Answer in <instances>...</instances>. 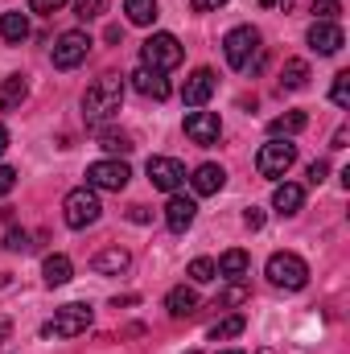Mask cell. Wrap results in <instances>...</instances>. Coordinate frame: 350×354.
Returning a JSON list of instances; mask_svg holds the SVG:
<instances>
[{
  "label": "cell",
  "instance_id": "obj_1",
  "mask_svg": "<svg viewBox=\"0 0 350 354\" xmlns=\"http://www.w3.org/2000/svg\"><path fill=\"white\" fill-rule=\"evenodd\" d=\"M120 103H124V79L120 75H103L83 95V115L87 120H107V115L120 111Z\"/></svg>",
  "mask_w": 350,
  "mask_h": 354
},
{
  "label": "cell",
  "instance_id": "obj_2",
  "mask_svg": "<svg viewBox=\"0 0 350 354\" xmlns=\"http://www.w3.org/2000/svg\"><path fill=\"white\" fill-rule=\"evenodd\" d=\"M264 272H268V280H272L276 288H288V292H297V288L309 284V264H305L301 256H293V252H276Z\"/></svg>",
  "mask_w": 350,
  "mask_h": 354
},
{
  "label": "cell",
  "instance_id": "obj_3",
  "mask_svg": "<svg viewBox=\"0 0 350 354\" xmlns=\"http://www.w3.org/2000/svg\"><path fill=\"white\" fill-rule=\"evenodd\" d=\"M223 54H227L231 71H248L252 58L260 54V29H252V25H235V29L223 37Z\"/></svg>",
  "mask_w": 350,
  "mask_h": 354
},
{
  "label": "cell",
  "instance_id": "obj_4",
  "mask_svg": "<svg viewBox=\"0 0 350 354\" xmlns=\"http://www.w3.org/2000/svg\"><path fill=\"white\" fill-rule=\"evenodd\" d=\"M140 62H145L149 71H157V75L174 71V66H181V41H177L174 33H153V37L140 46Z\"/></svg>",
  "mask_w": 350,
  "mask_h": 354
},
{
  "label": "cell",
  "instance_id": "obj_5",
  "mask_svg": "<svg viewBox=\"0 0 350 354\" xmlns=\"http://www.w3.org/2000/svg\"><path fill=\"white\" fill-rule=\"evenodd\" d=\"M99 194L91 189V185H83V189H71L66 194V202H62V218H66V227L71 231H83V227H91V223H99Z\"/></svg>",
  "mask_w": 350,
  "mask_h": 354
},
{
  "label": "cell",
  "instance_id": "obj_6",
  "mask_svg": "<svg viewBox=\"0 0 350 354\" xmlns=\"http://www.w3.org/2000/svg\"><path fill=\"white\" fill-rule=\"evenodd\" d=\"M293 161H297V145H288V140H280V136H272L268 145H260V153H256V169L260 177H284L293 169Z\"/></svg>",
  "mask_w": 350,
  "mask_h": 354
},
{
  "label": "cell",
  "instance_id": "obj_7",
  "mask_svg": "<svg viewBox=\"0 0 350 354\" xmlns=\"http://www.w3.org/2000/svg\"><path fill=\"white\" fill-rule=\"evenodd\" d=\"M87 326H91V305H62V309L42 326V334H46V338H79Z\"/></svg>",
  "mask_w": 350,
  "mask_h": 354
},
{
  "label": "cell",
  "instance_id": "obj_8",
  "mask_svg": "<svg viewBox=\"0 0 350 354\" xmlns=\"http://www.w3.org/2000/svg\"><path fill=\"white\" fill-rule=\"evenodd\" d=\"M91 46H95V41H91L83 29H71V33H62V37L54 41V54H50V58H54L58 71H75L79 62H87Z\"/></svg>",
  "mask_w": 350,
  "mask_h": 354
},
{
  "label": "cell",
  "instance_id": "obj_9",
  "mask_svg": "<svg viewBox=\"0 0 350 354\" xmlns=\"http://www.w3.org/2000/svg\"><path fill=\"white\" fill-rule=\"evenodd\" d=\"M128 177H132V169H128L124 161H95V165H87L91 189H111V194H120V189L128 185Z\"/></svg>",
  "mask_w": 350,
  "mask_h": 354
},
{
  "label": "cell",
  "instance_id": "obj_10",
  "mask_svg": "<svg viewBox=\"0 0 350 354\" xmlns=\"http://www.w3.org/2000/svg\"><path fill=\"white\" fill-rule=\"evenodd\" d=\"M185 136H190L194 145H202V149L219 145V136H223L219 111H190V115H185Z\"/></svg>",
  "mask_w": 350,
  "mask_h": 354
},
{
  "label": "cell",
  "instance_id": "obj_11",
  "mask_svg": "<svg viewBox=\"0 0 350 354\" xmlns=\"http://www.w3.org/2000/svg\"><path fill=\"white\" fill-rule=\"evenodd\" d=\"M149 181L165 194H177L181 181H185V165L174 161V157H149Z\"/></svg>",
  "mask_w": 350,
  "mask_h": 354
},
{
  "label": "cell",
  "instance_id": "obj_12",
  "mask_svg": "<svg viewBox=\"0 0 350 354\" xmlns=\"http://www.w3.org/2000/svg\"><path fill=\"white\" fill-rule=\"evenodd\" d=\"M194 218H198V202L185 198V194H174L169 206H165V227H169L174 235H181V231H190Z\"/></svg>",
  "mask_w": 350,
  "mask_h": 354
},
{
  "label": "cell",
  "instance_id": "obj_13",
  "mask_svg": "<svg viewBox=\"0 0 350 354\" xmlns=\"http://www.w3.org/2000/svg\"><path fill=\"white\" fill-rule=\"evenodd\" d=\"M309 46H313L317 54H338V50L347 46V37H342V29H338L334 21H313V25H309Z\"/></svg>",
  "mask_w": 350,
  "mask_h": 354
},
{
  "label": "cell",
  "instance_id": "obj_14",
  "mask_svg": "<svg viewBox=\"0 0 350 354\" xmlns=\"http://www.w3.org/2000/svg\"><path fill=\"white\" fill-rule=\"evenodd\" d=\"M210 95H214V71L198 66V71L185 79V87H181V99H185V107H202Z\"/></svg>",
  "mask_w": 350,
  "mask_h": 354
},
{
  "label": "cell",
  "instance_id": "obj_15",
  "mask_svg": "<svg viewBox=\"0 0 350 354\" xmlns=\"http://www.w3.org/2000/svg\"><path fill=\"white\" fill-rule=\"evenodd\" d=\"M128 79H132V87L140 91V95H149V99H157V103H161V99H169V79H165V75H157V71H149V66L132 71Z\"/></svg>",
  "mask_w": 350,
  "mask_h": 354
},
{
  "label": "cell",
  "instance_id": "obj_16",
  "mask_svg": "<svg viewBox=\"0 0 350 354\" xmlns=\"http://www.w3.org/2000/svg\"><path fill=\"white\" fill-rule=\"evenodd\" d=\"M194 194H219L223 185H227V169L223 165H214V161H206V165H198L194 169Z\"/></svg>",
  "mask_w": 350,
  "mask_h": 354
},
{
  "label": "cell",
  "instance_id": "obj_17",
  "mask_svg": "<svg viewBox=\"0 0 350 354\" xmlns=\"http://www.w3.org/2000/svg\"><path fill=\"white\" fill-rule=\"evenodd\" d=\"M132 264V256L124 252V248H107V252H99L95 260H91V272H99V276H120V272H128Z\"/></svg>",
  "mask_w": 350,
  "mask_h": 354
},
{
  "label": "cell",
  "instance_id": "obj_18",
  "mask_svg": "<svg viewBox=\"0 0 350 354\" xmlns=\"http://www.w3.org/2000/svg\"><path fill=\"white\" fill-rule=\"evenodd\" d=\"M301 202H305V189L293 185V181L276 185V194H272V206H276V214H284V218H293V214L301 210Z\"/></svg>",
  "mask_w": 350,
  "mask_h": 354
},
{
  "label": "cell",
  "instance_id": "obj_19",
  "mask_svg": "<svg viewBox=\"0 0 350 354\" xmlns=\"http://www.w3.org/2000/svg\"><path fill=\"white\" fill-rule=\"evenodd\" d=\"M25 37H29V21H25V12H0V41L21 46Z\"/></svg>",
  "mask_w": 350,
  "mask_h": 354
},
{
  "label": "cell",
  "instance_id": "obj_20",
  "mask_svg": "<svg viewBox=\"0 0 350 354\" xmlns=\"http://www.w3.org/2000/svg\"><path fill=\"white\" fill-rule=\"evenodd\" d=\"M165 309H169V317H190V313L198 309V292L185 288V284H177L174 292L165 297Z\"/></svg>",
  "mask_w": 350,
  "mask_h": 354
},
{
  "label": "cell",
  "instance_id": "obj_21",
  "mask_svg": "<svg viewBox=\"0 0 350 354\" xmlns=\"http://www.w3.org/2000/svg\"><path fill=\"white\" fill-rule=\"evenodd\" d=\"M29 95V83H25V75H8L4 79V87H0V111H12V107H21V99Z\"/></svg>",
  "mask_w": 350,
  "mask_h": 354
},
{
  "label": "cell",
  "instance_id": "obj_22",
  "mask_svg": "<svg viewBox=\"0 0 350 354\" xmlns=\"http://www.w3.org/2000/svg\"><path fill=\"white\" fill-rule=\"evenodd\" d=\"M219 276H227V280H239L248 268H252V256L248 252H239V248H231V252H223V260H219Z\"/></svg>",
  "mask_w": 350,
  "mask_h": 354
},
{
  "label": "cell",
  "instance_id": "obj_23",
  "mask_svg": "<svg viewBox=\"0 0 350 354\" xmlns=\"http://www.w3.org/2000/svg\"><path fill=\"white\" fill-rule=\"evenodd\" d=\"M305 124H309L305 111H284V115H276V120L268 124V132H272V136H297V132H305Z\"/></svg>",
  "mask_w": 350,
  "mask_h": 354
},
{
  "label": "cell",
  "instance_id": "obj_24",
  "mask_svg": "<svg viewBox=\"0 0 350 354\" xmlns=\"http://www.w3.org/2000/svg\"><path fill=\"white\" fill-rule=\"evenodd\" d=\"M305 83H309V62L288 58V62H284V71H280V87H284V91H301Z\"/></svg>",
  "mask_w": 350,
  "mask_h": 354
},
{
  "label": "cell",
  "instance_id": "obj_25",
  "mask_svg": "<svg viewBox=\"0 0 350 354\" xmlns=\"http://www.w3.org/2000/svg\"><path fill=\"white\" fill-rule=\"evenodd\" d=\"M71 272H75V268H71L66 256H46V264H42V276H46V284H50V288H54V284H66V280H71Z\"/></svg>",
  "mask_w": 350,
  "mask_h": 354
},
{
  "label": "cell",
  "instance_id": "obj_26",
  "mask_svg": "<svg viewBox=\"0 0 350 354\" xmlns=\"http://www.w3.org/2000/svg\"><path fill=\"white\" fill-rule=\"evenodd\" d=\"M243 313H231V317H223V322H214L210 326V342H227V338H239L243 334Z\"/></svg>",
  "mask_w": 350,
  "mask_h": 354
},
{
  "label": "cell",
  "instance_id": "obj_27",
  "mask_svg": "<svg viewBox=\"0 0 350 354\" xmlns=\"http://www.w3.org/2000/svg\"><path fill=\"white\" fill-rule=\"evenodd\" d=\"M124 12L132 25H153L157 21V0H124Z\"/></svg>",
  "mask_w": 350,
  "mask_h": 354
},
{
  "label": "cell",
  "instance_id": "obj_28",
  "mask_svg": "<svg viewBox=\"0 0 350 354\" xmlns=\"http://www.w3.org/2000/svg\"><path fill=\"white\" fill-rule=\"evenodd\" d=\"M248 301V284H231V288H223L219 297H214V309H235V305H243Z\"/></svg>",
  "mask_w": 350,
  "mask_h": 354
},
{
  "label": "cell",
  "instance_id": "obj_29",
  "mask_svg": "<svg viewBox=\"0 0 350 354\" xmlns=\"http://www.w3.org/2000/svg\"><path fill=\"white\" fill-rule=\"evenodd\" d=\"M330 99H334V107H350V71H338V75H334Z\"/></svg>",
  "mask_w": 350,
  "mask_h": 354
},
{
  "label": "cell",
  "instance_id": "obj_30",
  "mask_svg": "<svg viewBox=\"0 0 350 354\" xmlns=\"http://www.w3.org/2000/svg\"><path fill=\"white\" fill-rule=\"evenodd\" d=\"M99 145L107 149V153H132L136 145H132V136H124V132H103L99 136Z\"/></svg>",
  "mask_w": 350,
  "mask_h": 354
},
{
  "label": "cell",
  "instance_id": "obj_31",
  "mask_svg": "<svg viewBox=\"0 0 350 354\" xmlns=\"http://www.w3.org/2000/svg\"><path fill=\"white\" fill-rule=\"evenodd\" d=\"M214 276H219V268H214V260H206V256H198L190 264V280H198V284H210Z\"/></svg>",
  "mask_w": 350,
  "mask_h": 354
},
{
  "label": "cell",
  "instance_id": "obj_32",
  "mask_svg": "<svg viewBox=\"0 0 350 354\" xmlns=\"http://www.w3.org/2000/svg\"><path fill=\"white\" fill-rule=\"evenodd\" d=\"M313 12H317V21H334L342 12V4L338 0H313Z\"/></svg>",
  "mask_w": 350,
  "mask_h": 354
},
{
  "label": "cell",
  "instance_id": "obj_33",
  "mask_svg": "<svg viewBox=\"0 0 350 354\" xmlns=\"http://www.w3.org/2000/svg\"><path fill=\"white\" fill-rule=\"evenodd\" d=\"M99 8H107V0H75V12L91 21V17H99Z\"/></svg>",
  "mask_w": 350,
  "mask_h": 354
},
{
  "label": "cell",
  "instance_id": "obj_34",
  "mask_svg": "<svg viewBox=\"0 0 350 354\" xmlns=\"http://www.w3.org/2000/svg\"><path fill=\"white\" fill-rule=\"evenodd\" d=\"M4 248H8V252H25V248H29V235H25V231H17V227H12V231H8V235H4Z\"/></svg>",
  "mask_w": 350,
  "mask_h": 354
},
{
  "label": "cell",
  "instance_id": "obj_35",
  "mask_svg": "<svg viewBox=\"0 0 350 354\" xmlns=\"http://www.w3.org/2000/svg\"><path fill=\"white\" fill-rule=\"evenodd\" d=\"M62 4H66V0H29V8H33V12H42V17H54Z\"/></svg>",
  "mask_w": 350,
  "mask_h": 354
},
{
  "label": "cell",
  "instance_id": "obj_36",
  "mask_svg": "<svg viewBox=\"0 0 350 354\" xmlns=\"http://www.w3.org/2000/svg\"><path fill=\"white\" fill-rule=\"evenodd\" d=\"M326 174H330V165H326V161H313V165H309V185H322Z\"/></svg>",
  "mask_w": 350,
  "mask_h": 354
},
{
  "label": "cell",
  "instance_id": "obj_37",
  "mask_svg": "<svg viewBox=\"0 0 350 354\" xmlns=\"http://www.w3.org/2000/svg\"><path fill=\"white\" fill-rule=\"evenodd\" d=\"M223 4H227V0H190V8H194V12H219Z\"/></svg>",
  "mask_w": 350,
  "mask_h": 354
},
{
  "label": "cell",
  "instance_id": "obj_38",
  "mask_svg": "<svg viewBox=\"0 0 350 354\" xmlns=\"http://www.w3.org/2000/svg\"><path fill=\"white\" fill-rule=\"evenodd\" d=\"M243 223H248L252 231H260V227H264V210H260V206H248V214H243Z\"/></svg>",
  "mask_w": 350,
  "mask_h": 354
},
{
  "label": "cell",
  "instance_id": "obj_39",
  "mask_svg": "<svg viewBox=\"0 0 350 354\" xmlns=\"http://www.w3.org/2000/svg\"><path fill=\"white\" fill-rule=\"evenodd\" d=\"M12 185H17V174H12L8 165H0V198H4V194H8Z\"/></svg>",
  "mask_w": 350,
  "mask_h": 354
},
{
  "label": "cell",
  "instance_id": "obj_40",
  "mask_svg": "<svg viewBox=\"0 0 350 354\" xmlns=\"http://www.w3.org/2000/svg\"><path fill=\"white\" fill-rule=\"evenodd\" d=\"M347 140H350V128H338L334 132V149H347Z\"/></svg>",
  "mask_w": 350,
  "mask_h": 354
},
{
  "label": "cell",
  "instance_id": "obj_41",
  "mask_svg": "<svg viewBox=\"0 0 350 354\" xmlns=\"http://www.w3.org/2000/svg\"><path fill=\"white\" fill-rule=\"evenodd\" d=\"M128 218H132V223H145V218H149V210H145V206H132V214H128Z\"/></svg>",
  "mask_w": 350,
  "mask_h": 354
},
{
  "label": "cell",
  "instance_id": "obj_42",
  "mask_svg": "<svg viewBox=\"0 0 350 354\" xmlns=\"http://www.w3.org/2000/svg\"><path fill=\"white\" fill-rule=\"evenodd\" d=\"M4 149H8V128L0 124V157H4Z\"/></svg>",
  "mask_w": 350,
  "mask_h": 354
},
{
  "label": "cell",
  "instance_id": "obj_43",
  "mask_svg": "<svg viewBox=\"0 0 350 354\" xmlns=\"http://www.w3.org/2000/svg\"><path fill=\"white\" fill-rule=\"evenodd\" d=\"M260 4H264V8H272V4H280V0H260Z\"/></svg>",
  "mask_w": 350,
  "mask_h": 354
},
{
  "label": "cell",
  "instance_id": "obj_44",
  "mask_svg": "<svg viewBox=\"0 0 350 354\" xmlns=\"http://www.w3.org/2000/svg\"><path fill=\"white\" fill-rule=\"evenodd\" d=\"M4 334H8V326H0V338H4Z\"/></svg>",
  "mask_w": 350,
  "mask_h": 354
},
{
  "label": "cell",
  "instance_id": "obj_45",
  "mask_svg": "<svg viewBox=\"0 0 350 354\" xmlns=\"http://www.w3.org/2000/svg\"><path fill=\"white\" fill-rule=\"evenodd\" d=\"M219 354H243V351H219Z\"/></svg>",
  "mask_w": 350,
  "mask_h": 354
}]
</instances>
